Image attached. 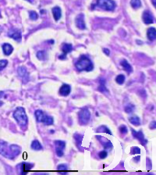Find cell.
Segmentation results:
<instances>
[{"mask_svg":"<svg viewBox=\"0 0 156 175\" xmlns=\"http://www.w3.org/2000/svg\"><path fill=\"white\" fill-rule=\"evenodd\" d=\"M98 89L102 92H108V89H106V87L105 85V80H101V81H100V86L98 87Z\"/></svg>","mask_w":156,"mask_h":175,"instance_id":"cell-25","label":"cell"},{"mask_svg":"<svg viewBox=\"0 0 156 175\" xmlns=\"http://www.w3.org/2000/svg\"><path fill=\"white\" fill-rule=\"evenodd\" d=\"M129 121L131 122L133 125H135V126H139L141 124V121H140V118L137 116H133L131 117L129 119Z\"/></svg>","mask_w":156,"mask_h":175,"instance_id":"cell-20","label":"cell"},{"mask_svg":"<svg viewBox=\"0 0 156 175\" xmlns=\"http://www.w3.org/2000/svg\"><path fill=\"white\" fill-rule=\"evenodd\" d=\"M31 149H34V150H36V151H38V150H42L43 148L38 141L34 140L33 141V142L31 143Z\"/></svg>","mask_w":156,"mask_h":175,"instance_id":"cell-19","label":"cell"},{"mask_svg":"<svg viewBox=\"0 0 156 175\" xmlns=\"http://www.w3.org/2000/svg\"><path fill=\"white\" fill-rule=\"evenodd\" d=\"M147 36L150 41H154L156 39V29L154 27L148 28V32H147Z\"/></svg>","mask_w":156,"mask_h":175,"instance_id":"cell-17","label":"cell"},{"mask_svg":"<svg viewBox=\"0 0 156 175\" xmlns=\"http://www.w3.org/2000/svg\"><path fill=\"white\" fill-rule=\"evenodd\" d=\"M131 5L134 9H138L141 6V0H131Z\"/></svg>","mask_w":156,"mask_h":175,"instance_id":"cell-23","label":"cell"},{"mask_svg":"<svg viewBox=\"0 0 156 175\" xmlns=\"http://www.w3.org/2000/svg\"><path fill=\"white\" fill-rule=\"evenodd\" d=\"M2 47H3V53L6 55V56H9V55L13 52V47L10 44H3Z\"/></svg>","mask_w":156,"mask_h":175,"instance_id":"cell-16","label":"cell"},{"mask_svg":"<svg viewBox=\"0 0 156 175\" xmlns=\"http://www.w3.org/2000/svg\"><path fill=\"white\" fill-rule=\"evenodd\" d=\"M73 49V46L71 44H66L64 43L62 46V55L59 56L60 60H65L66 57V55L70 53Z\"/></svg>","mask_w":156,"mask_h":175,"instance_id":"cell-9","label":"cell"},{"mask_svg":"<svg viewBox=\"0 0 156 175\" xmlns=\"http://www.w3.org/2000/svg\"><path fill=\"white\" fill-rule=\"evenodd\" d=\"M152 4H153L154 6L156 8V0H152Z\"/></svg>","mask_w":156,"mask_h":175,"instance_id":"cell-36","label":"cell"},{"mask_svg":"<svg viewBox=\"0 0 156 175\" xmlns=\"http://www.w3.org/2000/svg\"><path fill=\"white\" fill-rule=\"evenodd\" d=\"M21 152L20 147L16 145H8V144L4 141H0V154L9 159H13L17 156Z\"/></svg>","mask_w":156,"mask_h":175,"instance_id":"cell-1","label":"cell"},{"mask_svg":"<svg viewBox=\"0 0 156 175\" xmlns=\"http://www.w3.org/2000/svg\"><path fill=\"white\" fill-rule=\"evenodd\" d=\"M95 6L107 11H113L116 8V3L112 0H97Z\"/></svg>","mask_w":156,"mask_h":175,"instance_id":"cell-4","label":"cell"},{"mask_svg":"<svg viewBox=\"0 0 156 175\" xmlns=\"http://www.w3.org/2000/svg\"><path fill=\"white\" fill-rule=\"evenodd\" d=\"M80 122L82 124H87L90 121L91 118V113L88 109H83L79 112L78 114Z\"/></svg>","mask_w":156,"mask_h":175,"instance_id":"cell-6","label":"cell"},{"mask_svg":"<svg viewBox=\"0 0 156 175\" xmlns=\"http://www.w3.org/2000/svg\"><path fill=\"white\" fill-rule=\"evenodd\" d=\"M35 117H36V119L38 122L44 123L46 125H52L53 123V118L46 114L42 110H39V109L36 110L35 111Z\"/></svg>","mask_w":156,"mask_h":175,"instance_id":"cell-5","label":"cell"},{"mask_svg":"<svg viewBox=\"0 0 156 175\" xmlns=\"http://www.w3.org/2000/svg\"><path fill=\"white\" fill-rule=\"evenodd\" d=\"M70 86L69 84H62V86L60 87L59 93H60V95H62V96H67V95H70Z\"/></svg>","mask_w":156,"mask_h":175,"instance_id":"cell-12","label":"cell"},{"mask_svg":"<svg viewBox=\"0 0 156 175\" xmlns=\"http://www.w3.org/2000/svg\"><path fill=\"white\" fill-rule=\"evenodd\" d=\"M18 74L23 78L24 83H27V81L28 80V74L27 72L25 66H20L18 68Z\"/></svg>","mask_w":156,"mask_h":175,"instance_id":"cell-14","label":"cell"},{"mask_svg":"<svg viewBox=\"0 0 156 175\" xmlns=\"http://www.w3.org/2000/svg\"><path fill=\"white\" fill-rule=\"evenodd\" d=\"M120 64H121V66H123V70L127 72L128 74H131V72L133 71L132 66H131V64L128 63L126 60H123L120 62Z\"/></svg>","mask_w":156,"mask_h":175,"instance_id":"cell-18","label":"cell"},{"mask_svg":"<svg viewBox=\"0 0 156 175\" xmlns=\"http://www.w3.org/2000/svg\"><path fill=\"white\" fill-rule=\"evenodd\" d=\"M97 131L105 132V133H107V134H108V135H112V132H111V131L108 129V127H107L106 126H101L98 129H97Z\"/></svg>","mask_w":156,"mask_h":175,"instance_id":"cell-26","label":"cell"},{"mask_svg":"<svg viewBox=\"0 0 156 175\" xmlns=\"http://www.w3.org/2000/svg\"><path fill=\"white\" fill-rule=\"evenodd\" d=\"M131 131H132V134H133V137H135L136 138H137V139L140 141V142H141L143 145H145V144L147 143V140L145 138V136L143 135V133H142L141 131H134L133 129H132Z\"/></svg>","mask_w":156,"mask_h":175,"instance_id":"cell-11","label":"cell"},{"mask_svg":"<svg viewBox=\"0 0 156 175\" xmlns=\"http://www.w3.org/2000/svg\"><path fill=\"white\" fill-rule=\"evenodd\" d=\"M3 94H4V93H3V92H0V99H1V98L3 97Z\"/></svg>","mask_w":156,"mask_h":175,"instance_id":"cell-37","label":"cell"},{"mask_svg":"<svg viewBox=\"0 0 156 175\" xmlns=\"http://www.w3.org/2000/svg\"><path fill=\"white\" fill-rule=\"evenodd\" d=\"M125 81V76L123 74H119L116 78V82L119 84H123Z\"/></svg>","mask_w":156,"mask_h":175,"instance_id":"cell-24","label":"cell"},{"mask_svg":"<svg viewBox=\"0 0 156 175\" xmlns=\"http://www.w3.org/2000/svg\"><path fill=\"white\" fill-rule=\"evenodd\" d=\"M103 51H104V52H105V54L107 55V56H108L109 53H110V52H109V50H108V49H103Z\"/></svg>","mask_w":156,"mask_h":175,"instance_id":"cell-35","label":"cell"},{"mask_svg":"<svg viewBox=\"0 0 156 175\" xmlns=\"http://www.w3.org/2000/svg\"><path fill=\"white\" fill-rule=\"evenodd\" d=\"M13 117L20 127L26 126L28 122V119L23 107H18L13 113Z\"/></svg>","mask_w":156,"mask_h":175,"instance_id":"cell-3","label":"cell"},{"mask_svg":"<svg viewBox=\"0 0 156 175\" xmlns=\"http://www.w3.org/2000/svg\"><path fill=\"white\" fill-rule=\"evenodd\" d=\"M103 146H104L105 149H110V148L112 147V142H111V141H108L106 143L103 144Z\"/></svg>","mask_w":156,"mask_h":175,"instance_id":"cell-33","label":"cell"},{"mask_svg":"<svg viewBox=\"0 0 156 175\" xmlns=\"http://www.w3.org/2000/svg\"><path fill=\"white\" fill-rule=\"evenodd\" d=\"M98 156H99V157L101 158V159H105V158L107 157V156H108V153H107V152L106 151H102V152H99V154H98Z\"/></svg>","mask_w":156,"mask_h":175,"instance_id":"cell-32","label":"cell"},{"mask_svg":"<svg viewBox=\"0 0 156 175\" xmlns=\"http://www.w3.org/2000/svg\"><path fill=\"white\" fill-rule=\"evenodd\" d=\"M75 66L79 71H91L94 68L91 60L84 55L81 56L76 62Z\"/></svg>","mask_w":156,"mask_h":175,"instance_id":"cell-2","label":"cell"},{"mask_svg":"<svg viewBox=\"0 0 156 175\" xmlns=\"http://www.w3.org/2000/svg\"><path fill=\"white\" fill-rule=\"evenodd\" d=\"M8 36L12 38L13 39H14L17 42H20L21 38H22V37H21V32H20V30L15 28H12L9 31Z\"/></svg>","mask_w":156,"mask_h":175,"instance_id":"cell-8","label":"cell"},{"mask_svg":"<svg viewBox=\"0 0 156 175\" xmlns=\"http://www.w3.org/2000/svg\"><path fill=\"white\" fill-rule=\"evenodd\" d=\"M0 18H2V15H1V13H0Z\"/></svg>","mask_w":156,"mask_h":175,"instance_id":"cell-40","label":"cell"},{"mask_svg":"<svg viewBox=\"0 0 156 175\" xmlns=\"http://www.w3.org/2000/svg\"><path fill=\"white\" fill-rule=\"evenodd\" d=\"M33 165H31V164H23L22 166H21V170H22V174H25L26 173L28 172L29 170L32 168Z\"/></svg>","mask_w":156,"mask_h":175,"instance_id":"cell-22","label":"cell"},{"mask_svg":"<svg viewBox=\"0 0 156 175\" xmlns=\"http://www.w3.org/2000/svg\"><path fill=\"white\" fill-rule=\"evenodd\" d=\"M29 16H30V18H31V20H37V18H38V15H37V13L35 11L30 12V14H29Z\"/></svg>","mask_w":156,"mask_h":175,"instance_id":"cell-28","label":"cell"},{"mask_svg":"<svg viewBox=\"0 0 156 175\" xmlns=\"http://www.w3.org/2000/svg\"><path fill=\"white\" fill-rule=\"evenodd\" d=\"M26 1H27V2H30V3H33V0H26Z\"/></svg>","mask_w":156,"mask_h":175,"instance_id":"cell-38","label":"cell"},{"mask_svg":"<svg viewBox=\"0 0 156 175\" xmlns=\"http://www.w3.org/2000/svg\"><path fill=\"white\" fill-rule=\"evenodd\" d=\"M142 19H143L144 23H146V24H150V23H152L154 22L152 16L150 13V12L148 11V10H146L143 13Z\"/></svg>","mask_w":156,"mask_h":175,"instance_id":"cell-13","label":"cell"},{"mask_svg":"<svg viewBox=\"0 0 156 175\" xmlns=\"http://www.w3.org/2000/svg\"><path fill=\"white\" fill-rule=\"evenodd\" d=\"M8 64V61L6 60H0V70H2L3 69H4Z\"/></svg>","mask_w":156,"mask_h":175,"instance_id":"cell-29","label":"cell"},{"mask_svg":"<svg viewBox=\"0 0 156 175\" xmlns=\"http://www.w3.org/2000/svg\"><path fill=\"white\" fill-rule=\"evenodd\" d=\"M37 57L40 60H46L47 59V52L46 51H38L37 52Z\"/></svg>","mask_w":156,"mask_h":175,"instance_id":"cell-21","label":"cell"},{"mask_svg":"<svg viewBox=\"0 0 156 175\" xmlns=\"http://www.w3.org/2000/svg\"><path fill=\"white\" fill-rule=\"evenodd\" d=\"M149 127H150L151 129H155V128H156V121H152V122L150 123Z\"/></svg>","mask_w":156,"mask_h":175,"instance_id":"cell-34","label":"cell"},{"mask_svg":"<svg viewBox=\"0 0 156 175\" xmlns=\"http://www.w3.org/2000/svg\"><path fill=\"white\" fill-rule=\"evenodd\" d=\"M52 14H53V17H54L55 20L58 21L62 17V11H61L60 7L56 6L54 8H52Z\"/></svg>","mask_w":156,"mask_h":175,"instance_id":"cell-15","label":"cell"},{"mask_svg":"<svg viewBox=\"0 0 156 175\" xmlns=\"http://www.w3.org/2000/svg\"><path fill=\"white\" fill-rule=\"evenodd\" d=\"M57 170H58L59 171H60V172H62V171H66V170H67V166L64 165V164H61V165H59V166H58Z\"/></svg>","mask_w":156,"mask_h":175,"instance_id":"cell-31","label":"cell"},{"mask_svg":"<svg viewBox=\"0 0 156 175\" xmlns=\"http://www.w3.org/2000/svg\"><path fill=\"white\" fill-rule=\"evenodd\" d=\"M133 110H134V106H133V105H131V104H130V105H128V106L125 107V112L127 113H133Z\"/></svg>","mask_w":156,"mask_h":175,"instance_id":"cell-27","label":"cell"},{"mask_svg":"<svg viewBox=\"0 0 156 175\" xmlns=\"http://www.w3.org/2000/svg\"><path fill=\"white\" fill-rule=\"evenodd\" d=\"M75 22H76V25L77 27L80 30H84L86 28L85 23H84V15L83 13H80L79 15H77Z\"/></svg>","mask_w":156,"mask_h":175,"instance_id":"cell-10","label":"cell"},{"mask_svg":"<svg viewBox=\"0 0 156 175\" xmlns=\"http://www.w3.org/2000/svg\"><path fill=\"white\" fill-rule=\"evenodd\" d=\"M119 132L121 133V134H123V135H125V134H127V127L125 126V125H121V126L119 127Z\"/></svg>","mask_w":156,"mask_h":175,"instance_id":"cell-30","label":"cell"},{"mask_svg":"<svg viewBox=\"0 0 156 175\" xmlns=\"http://www.w3.org/2000/svg\"><path fill=\"white\" fill-rule=\"evenodd\" d=\"M2 31H3V27H0V33L2 32Z\"/></svg>","mask_w":156,"mask_h":175,"instance_id":"cell-39","label":"cell"},{"mask_svg":"<svg viewBox=\"0 0 156 175\" xmlns=\"http://www.w3.org/2000/svg\"><path fill=\"white\" fill-rule=\"evenodd\" d=\"M55 146H56V152L58 156H62L64 153V149L66 147V143L62 141H55Z\"/></svg>","mask_w":156,"mask_h":175,"instance_id":"cell-7","label":"cell"}]
</instances>
